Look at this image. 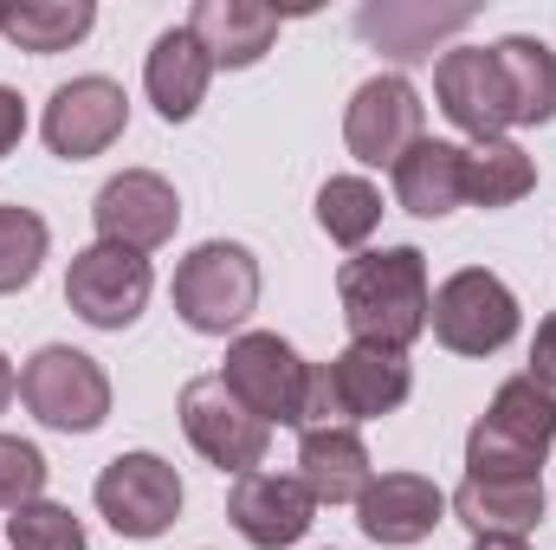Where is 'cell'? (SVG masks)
Instances as JSON below:
<instances>
[{
	"label": "cell",
	"mask_w": 556,
	"mask_h": 550,
	"mask_svg": "<svg viewBox=\"0 0 556 550\" xmlns=\"http://www.w3.org/2000/svg\"><path fill=\"white\" fill-rule=\"evenodd\" d=\"M46 453L33 447V440H20V434H0V512H20V505H33L39 492H46Z\"/></svg>",
	"instance_id": "29"
},
{
	"label": "cell",
	"mask_w": 556,
	"mask_h": 550,
	"mask_svg": "<svg viewBox=\"0 0 556 550\" xmlns=\"http://www.w3.org/2000/svg\"><path fill=\"white\" fill-rule=\"evenodd\" d=\"M98 7L91 0H26V7H0V33L20 46V52H72L85 33H91Z\"/></svg>",
	"instance_id": "23"
},
{
	"label": "cell",
	"mask_w": 556,
	"mask_h": 550,
	"mask_svg": "<svg viewBox=\"0 0 556 550\" xmlns=\"http://www.w3.org/2000/svg\"><path fill=\"white\" fill-rule=\"evenodd\" d=\"M20 402L59 434H91L111 414V376H104L98 357H85L72 343H46L20 370Z\"/></svg>",
	"instance_id": "4"
},
{
	"label": "cell",
	"mask_w": 556,
	"mask_h": 550,
	"mask_svg": "<svg viewBox=\"0 0 556 550\" xmlns=\"http://www.w3.org/2000/svg\"><path fill=\"white\" fill-rule=\"evenodd\" d=\"M531 188H538V162L511 137H492V142H472L466 149V201L472 208H511Z\"/></svg>",
	"instance_id": "24"
},
{
	"label": "cell",
	"mask_w": 556,
	"mask_h": 550,
	"mask_svg": "<svg viewBox=\"0 0 556 550\" xmlns=\"http://www.w3.org/2000/svg\"><path fill=\"white\" fill-rule=\"evenodd\" d=\"M446 505L472 538H531L544 525V479H466Z\"/></svg>",
	"instance_id": "19"
},
{
	"label": "cell",
	"mask_w": 556,
	"mask_h": 550,
	"mask_svg": "<svg viewBox=\"0 0 556 550\" xmlns=\"http://www.w3.org/2000/svg\"><path fill=\"white\" fill-rule=\"evenodd\" d=\"M278 7L266 0H194V13H188V33L201 39V52L214 59V65H227V72H247V65H260L266 52H273L278 39Z\"/></svg>",
	"instance_id": "17"
},
{
	"label": "cell",
	"mask_w": 556,
	"mask_h": 550,
	"mask_svg": "<svg viewBox=\"0 0 556 550\" xmlns=\"http://www.w3.org/2000/svg\"><path fill=\"white\" fill-rule=\"evenodd\" d=\"M91 221H98V240H104V247L155 253V247L175 234L181 201H175V188H168L155 168H124V175H111V182L98 188Z\"/></svg>",
	"instance_id": "12"
},
{
	"label": "cell",
	"mask_w": 556,
	"mask_h": 550,
	"mask_svg": "<svg viewBox=\"0 0 556 550\" xmlns=\"http://www.w3.org/2000/svg\"><path fill=\"white\" fill-rule=\"evenodd\" d=\"M343 142L356 162L369 168H395L420 142V91L402 72H382L369 85H356L350 111H343Z\"/></svg>",
	"instance_id": "10"
},
{
	"label": "cell",
	"mask_w": 556,
	"mask_h": 550,
	"mask_svg": "<svg viewBox=\"0 0 556 550\" xmlns=\"http://www.w3.org/2000/svg\"><path fill=\"white\" fill-rule=\"evenodd\" d=\"M440 518H446V492H440L433 479H420V473H382V479H369V492L356 499L363 538H376V545H389V550L433 538Z\"/></svg>",
	"instance_id": "16"
},
{
	"label": "cell",
	"mask_w": 556,
	"mask_h": 550,
	"mask_svg": "<svg viewBox=\"0 0 556 550\" xmlns=\"http://www.w3.org/2000/svg\"><path fill=\"white\" fill-rule=\"evenodd\" d=\"M207 78H214V59L201 52V39L188 26L162 33L149 46V65H142V85H149V104L168 117V124H188L207 98Z\"/></svg>",
	"instance_id": "20"
},
{
	"label": "cell",
	"mask_w": 556,
	"mask_h": 550,
	"mask_svg": "<svg viewBox=\"0 0 556 550\" xmlns=\"http://www.w3.org/2000/svg\"><path fill=\"white\" fill-rule=\"evenodd\" d=\"M356 26L369 39H382V52H395V59H427L440 33H459L466 26V7H453V13H427V7H363Z\"/></svg>",
	"instance_id": "25"
},
{
	"label": "cell",
	"mask_w": 556,
	"mask_h": 550,
	"mask_svg": "<svg viewBox=\"0 0 556 550\" xmlns=\"http://www.w3.org/2000/svg\"><path fill=\"white\" fill-rule=\"evenodd\" d=\"M433 337L453 350V357H492L518 337V298L511 285L485 266H466L433 291V311H427Z\"/></svg>",
	"instance_id": "5"
},
{
	"label": "cell",
	"mask_w": 556,
	"mask_h": 550,
	"mask_svg": "<svg viewBox=\"0 0 556 550\" xmlns=\"http://www.w3.org/2000/svg\"><path fill=\"white\" fill-rule=\"evenodd\" d=\"M260 304V260L240 240H207L175 266V311L201 337H227Z\"/></svg>",
	"instance_id": "3"
},
{
	"label": "cell",
	"mask_w": 556,
	"mask_h": 550,
	"mask_svg": "<svg viewBox=\"0 0 556 550\" xmlns=\"http://www.w3.org/2000/svg\"><path fill=\"white\" fill-rule=\"evenodd\" d=\"M124 124H130V98H124V85H111V78H72V85H59L52 104H46V142H52V155H65V162L104 155L111 142L124 137Z\"/></svg>",
	"instance_id": "14"
},
{
	"label": "cell",
	"mask_w": 556,
	"mask_h": 550,
	"mask_svg": "<svg viewBox=\"0 0 556 550\" xmlns=\"http://www.w3.org/2000/svg\"><path fill=\"white\" fill-rule=\"evenodd\" d=\"M13 389H20V376H13V363L0 357V414H7V402H13Z\"/></svg>",
	"instance_id": "32"
},
{
	"label": "cell",
	"mask_w": 556,
	"mask_h": 550,
	"mask_svg": "<svg viewBox=\"0 0 556 550\" xmlns=\"http://www.w3.org/2000/svg\"><path fill=\"white\" fill-rule=\"evenodd\" d=\"M433 98H440L446 124L466 130L472 142H492V137L511 130V98H505V78H498L492 46H453V52H440Z\"/></svg>",
	"instance_id": "11"
},
{
	"label": "cell",
	"mask_w": 556,
	"mask_h": 550,
	"mask_svg": "<svg viewBox=\"0 0 556 550\" xmlns=\"http://www.w3.org/2000/svg\"><path fill=\"white\" fill-rule=\"evenodd\" d=\"M556 440V396L531 376H511L479 427L466 434V479H538Z\"/></svg>",
	"instance_id": "2"
},
{
	"label": "cell",
	"mask_w": 556,
	"mask_h": 550,
	"mask_svg": "<svg viewBox=\"0 0 556 550\" xmlns=\"http://www.w3.org/2000/svg\"><path fill=\"white\" fill-rule=\"evenodd\" d=\"M7 545L13 550H85V525H78L65 505L33 499V505H20V512L7 518Z\"/></svg>",
	"instance_id": "28"
},
{
	"label": "cell",
	"mask_w": 556,
	"mask_h": 550,
	"mask_svg": "<svg viewBox=\"0 0 556 550\" xmlns=\"http://www.w3.org/2000/svg\"><path fill=\"white\" fill-rule=\"evenodd\" d=\"M525 376H531V383H544V389L556 396V311L538 324V343H531V370H525Z\"/></svg>",
	"instance_id": "30"
},
{
	"label": "cell",
	"mask_w": 556,
	"mask_h": 550,
	"mask_svg": "<svg viewBox=\"0 0 556 550\" xmlns=\"http://www.w3.org/2000/svg\"><path fill=\"white\" fill-rule=\"evenodd\" d=\"M395 201L420 214V221H440L466 201V149L459 142H433L420 137L402 162H395Z\"/></svg>",
	"instance_id": "21"
},
{
	"label": "cell",
	"mask_w": 556,
	"mask_h": 550,
	"mask_svg": "<svg viewBox=\"0 0 556 550\" xmlns=\"http://www.w3.org/2000/svg\"><path fill=\"white\" fill-rule=\"evenodd\" d=\"M337 298H343V324L356 343L376 350H402L427 330L433 311V285H427V260L415 247H382V253H356L337 273Z\"/></svg>",
	"instance_id": "1"
},
{
	"label": "cell",
	"mask_w": 556,
	"mask_h": 550,
	"mask_svg": "<svg viewBox=\"0 0 556 550\" xmlns=\"http://www.w3.org/2000/svg\"><path fill=\"white\" fill-rule=\"evenodd\" d=\"M472 550H531L525 538H472Z\"/></svg>",
	"instance_id": "33"
},
{
	"label": "cell",
	"mask_w": 556,
	"mask_h": 550,
	"mask_svg": "<svg viewBox=\"0 0 556 550\" xmlns=\"http://www.w3.org/2000/svg\"><path fill=\"white\" fill-rule=\"evenodd\" d=\"M149 260L124 253V247H85L72 253V273H65V304L91 324V330H130L149 304Z\"/></svg>",
	"instance_id": "9"
},
{
	"label": "cell",
	"mask_w": 556,
	"mask_h": 550,
	"mask_svg": "<svg viewBox=\"0 0 556 550\" xmlns=\"http://www.w3.org/2000/svg\"><path fill=\"white\" fill-rule=\"evenodd\" d=\"M227 518L253 550H285L317 525V499L298 473H240L227 492Z\"/></svg>",
	"instance_id": "13"
},
{
	"label": "cell",
	"mask_w": 556,
	"mask_h": 550,
	"mask_svg": "<svg viewBox=\"0 0 556 550\" xmlns=\"http://www.w3.org/2000/svg\"><path fill=\"white\" fill-rule=\"evenodd\" d=\"M20 137H26V104H20V91L0 85V155H13Z\"/></svg>",
	"instance_id": "31"
},
{
	"label": "cell",
	"mask_w": 556,
	"mask_h": 550,
	"mask_svg": "<svg viewBox=\"0 0 556 550\" xmlns=\"http://www.w3.org/2000/svg\"><path fill=\"white\" fill-rule=\"evenodd\" d=\"M46 260V221L33 208H0V298L33 285Z\"/></svg>",
	"instance_id": "27"
},
{
	"label": "cell",
	"mask_w": 556,
	"mask_h": 550,
	"mask_svg": "<svg viewBox=\"0 0 556 550\" xmlns=\"http://www.w3.org/2000/svg\"><path fill=\"white\" fill-rule=\"evenodd\" d=\"M181 427L201 447V460H214L220 473H260L273 440V421H260L220 376H194L181 389Z\"/></svg>",
	"instance_id": "8"
},
{
	"label": "cell",
	"mask_w": 556,
	"mask_h": 550,
	"mask_svg": "<svg viewBox=\"0 0 556 550\" xmlns=\"http://www.w3.org/2000/svg\"><path fill=\"white\" fill-rule=\"evenodd\" d=\"M98 512L111 518L117 538L149 545L181 518V473L162 453H117L98 473Z\"/></svg>",
	"instance_id": "7"
},
{
	"label": "cell",
	"mask_w": 556,
	"mask_h": 550,
	"mask_svg": "<svg viewBox=\"0 0 556 550\" xmlns=\"http://www.w3.org/2000/svg\"><path fill=\"white\" fill-rule=\"evenodd\" d=\"M317 227H324L337 247H363V240L382 227V195H376V182H363V175H330V182L317 188Z\"/></svg>",
	"instance_id": "26"
},
{
	"label": "cell",
	"mask_w": 556,
	"mask_h": 550,
	"mask_svg": "<svg viewBox=\"0 0 556 550\" xmlns=\"http://www.w3.org/2000/svg\"><path fill=\"white\" fill-rule=\"evenodd\" d=\"M298 479L317 505H356L369 492V447L356 427H311L298 440Z\"/></svg>",
	"instance_id": "18"
},
{
	"label": "cell",
	"mask_w": 556,
	"mask_h": 550,
	"mask_svg": "<svg viewBox=\"0 0 556 550\" xmlns=\"http://www.w3.org/2000/svg\"><path fill=\"white\" fill-rule=\"evenodd\" d=\"M324 383H330V409L337 427H356V421H376V414L402 409L408 389H415V370L402 350H376V343H350L324 363Z\"/></svg>",
	"instance_id": "15"
},
{
	"label": "cell",
	"mask_w": 556,
	"mask_h": 550,
	"mask_svg": "<svg viewBox=\"0 0 556 550\" xmlns=\"http://www.w3.org/2000/svg\"><path fill=\"white\" fill-rule=\"evenodd\" d=\"M220 383L273 427H298L304 421V389H311V363L278 337V330H247L227 343Z\"/></svg>",
	"instance_id": "6"
},
{
	"label": "cell",
	"mask_w": 556,
	"mask_h": 550,
	"mask_svg": "<svg viewBox=\"0 0 556 550\" xmlns=\"http://www.w3.org/2000/svg\"><path fill=\"white\" fill-rule=\"evenodd\" d=\"M498 59V78H505V98H511V124H551L556 117V52L544 39H498L492 46Z\"/></svg>",
	"instance_id": "22"
}]
</instances>
